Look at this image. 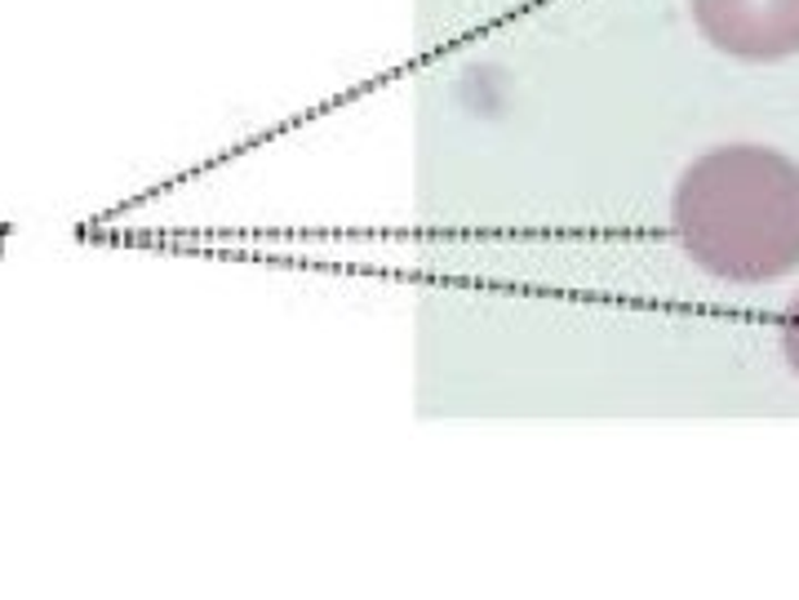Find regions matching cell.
I'll list each match as a JSON object with an SVG mask.
<instances>
[{"label":"cell","instance_id":"7a4b0ae2","mask_svg":"<svg viewBox=\"0 0 799 600\" xmlns=\"http://www.w3.org/2000/svg\"><path fill=\"white\" fill-rule=\"evenodd\" d=\"M698 32L728 59L782 63L799 53V0H689Z\"/></svg>","mask_w":799,"mask_h":600},{"label":"cell","instance_id":"3957f363","mask_svg":"<svg viewBox=\"0 0 799 600\" xmlns=\"http://www.w3.org/2000/svg\"><path fill=\"white\" fill-rule=\"evenodd\" d=\"M782 347H786L790 369L799 374V294L790 298V307H786V316H782Z\"/></svg>","mask_w":799,"mask_h":600},{"label":"cell","instance_id":"6da1fadb","mask_svg":"<svg viewBox=\"0 0 799 600\" xmlns=\"http://www.w3.org/2000/svg\"><path fill=\"white\" fill-rule=\"evenodd\" d=\"M675 236L702 271L764 285L799 267V166L755 143L698 156L675 187Z\"/></svg>","mask_w":799,"mask_h":600}]
</instances>
